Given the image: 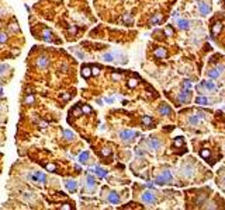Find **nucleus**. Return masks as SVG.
<instances>
[{
	"label": "nucleus",
	"mask_w": 225,
	"mask_h": 210,
	"mask_svg": "<svg viewBox=\"0 0 225 210\" xmlns=\"http://www.w3.org/2000/svg\"><path fill=\"white\" fill-rule=\"evenodd\" d=\"M173 181V177H172V172L169 170H165L159 177L155 179L156 185H165V184H170Z\"/></svg>",
	"instance_id": "nucleus-1"
},
{
	"label": "nucleus",
	"mask_w": 225,
	"mask_h": 210,
	"mask_svg": "<svg viewBox=\"0 0 225 210\" xmlns=\"http://www.w3.org/2000/svg\"><path fill=\"white\" fill-rule=\"evenodd\" d=\"M141 200L146 205H158V197L154 192L148 191V192H144L141 195Z\"/></svg>",
	"instance_id": "nucleus-2"
},
{
	"label": "nucleus",
	"mask_w": 225,
	"mask_h": 210,
	"mask_svg": "<svg viewBox=\"0 0 225 210\" xmlns=\"http://www.w3.org/2000/svg\"><path fill=\"white\" fill-rule=\"evenodd\" d=\"M137 137V132H134V130H121L120 132V139H121L122 142H125V143H131V142H134V139Z\"/></svg>",
	"instance_id": "nucleus-3"
},
{
	"label": "nucleus",
	"mask_w": 225,
	"mask_h": 210,
	"mask_svg": "<svg viewBox=\"0 0 225 210\" xmlns=\"http://www.w3.org/2000/svg\"><path fill=\"white\" fill-rule=\"evenodd\" d=\"M31 179L34 182H38V184H45L47 182V175L44 172H41V171H34L31 174Z\"/></svg>",
	"instance_id": "nucleus-4"
},
{
	"label": "nucleus",
	"mask_w": 225,
	"mask_h": 210,
	"mask_svg": "<svg viewBox=\"0 0 225 210\" xmlns=\"http://www.w3.org/2000/svg\"><path fill=\"white\" fill-rule=\"evenodd\" d=\"M146 143H148V147H149L151 150H154V151H158V150L160 148V142H159L156 137H149Z\"/></svg>",
	"instance_id": "nucleus-5"
},
{
	"label": "nucleus",
	"mask_w": 225,
	"mask_h": 210,
	"mask_svg": "<svg viewBox=\"0 0 225 210\" xmlns=\"http://www.w3.org/2000/svg\"><path fill=\"white\" fill-rule=\"evenodd\" d=\"M210 11H211V6L208 4V3H198V13L201 14V16H208L210 14Z\"/></svg>",
	"instance_id": "nucleus-6"
},
{
	"label": "nucleus",
	"mask_w": 225,
	"mask_h": 210,
	"mask_svg": "<svg viewBox=\"0 0 225 210\" xmlns=\"http://www.w3.org/2000/svg\"><path fill=\"white\" fill-rule=\"evenodd\" d=\"M190 98H191V91L190 90H186V88L177 95V99H179L180 102H189Z\"/></svg>",
	"instance_id": "nucleus-7"
},
{
	"label": "nucleus",
	"mask_w": 225,
	"mask_h": 210,
	"mask_svg": "<svg viewBox=\"0 0 225 210\" xmlns=\"http://www.w3.org/2000/svg\"><path fill=\"white\" fill-rule=\"evenodd\" d=\"M48 65H49V59H48V56L42 55V56H39V58L37 59V66H38V67L45 69V67H48Z\"/></svg>",
	"instance_id": "nucleus-8"
},
{
	"label": "nucleus",
	"mask_w": 225,
	"mask_h": 210,
	"mask_svg": "<svg viewBox=\"0 0 225 210\" xmlns=\"http://www.w3.org/2000/svg\"><path fill=\"white\" fill-rule=\"evenodd\" d=\"M65 186H66V189L69 191L70 193L76 192V189H77V184H76V181H73V179H66V181H65Z\"/></svg>",
	"instance_id": "nucleus-9"
},
{
	"label": "nucleus",
	"mask_w": 225,
	"mask_h": 210,
	"mask_svg": "<svg viewBox=\"0 0 225 210\" xmlns=\"http://www.w3.org/2000/svg\"><path fill=\"white\" fill-rule=\"evenodd\" d=\"M89 171H90V172H94L99 178H104L107 175V171H105L104 168H101V167H93V168H90Z\"/></svg>",
	"instance_id": "nucleus-10"
},
{
	"label": "nucleus",
	"mask_w": 225,
	"mask_h": 210,
	"mask_svg": "<svg viewBox=\"0 0 225 210\" xmlns=\"http://www.w3.org/2000/svg\"><path fill=\"white\" fill-rule=\"evenodd\" d=\"M107 200H108V203H111V205H118V203H120V196H118L117 192H110Z\"/></svg>",
	"instance_id": "nucleus-11"
},
{
	"label": "nucleus",
	"mask_w": 225,
	"mask_h": 210,
	"mask_svg": "<svg viewBox=\"0 0 225 210\" xmlns=\"http://www.w3.org/2000/svg\"><path fill=\"white\" fill-rule=\"evenodd\" d=\"M203 118H204V113L198 112L197 115H193V116L189 118V123H190V125H198V122H200Z\"/></svg>",
	"instance_id": "nucleus-12"
},
{
	"label": "nucleus",
	"mask_w": 225,
	"mask_h": 210,
	"mask_svg": "<svg viewBox=\"0 0 225 210\" xmlns=\"http://www.w3.org/2000/svg\"><path fill=\"white\" fill-rule=\"evenodd\" d=\"M96 185H97V182H96V179L91 177V175H87L86 178V186L89 191H94L96 189Z\"/></svg>",
	"instance_id": "nucleus-13"
},
{
	"label": "nucleus",
	"mask_w": 225,
	"mask_h": 210,
	"mask_svg": "<svg viewBox=\"0 0 225 210\" xmlns=\"http://www.w3.org/2000/svg\"><path fill=\"white\" fill-rule=\"evenodd\" d=\"M193 165L191 164H184L183 165V168H182V172H183V175L184 177H187V178H190L191 175H193Z\"/></svg>",
	"instance_id": "nucleus-14"
},
{
	"label": "nucleus",
	"mask_w": 225,
	"mask_h": 210,
	"mask_svg": "<svg viewBox=\"0 0 225 210\" xmlns=\"http://www.w3.org/2000/svg\"><path fill=\"white\" fill-rule=\"evenodd\" d=\"M177 27L180 30H189L190 28V21L189 20H177Z\"/></svg>",
	"instance_id": "nucleus-15"
},
{
	"label": "nucleus",
	"mask_w": 225,
	"mask_h": 210,
	"mask_svg": "<svg viewBox=\"0 0 225 210\" xmlns=\"http://www.w3.org/2000/svg\"><path fill=\"white\" fill-rule=\"evenodd\" d=\"M154 55H155L156 58H159V59H165V58L168 56V52H166L165 48H158L155 52H154Z\"/></svg>",
	"instance_id": "nucleus-16"
},
{
	"label": "nucleus",
	"mask_w": 225,
	"mask_h": 210,
	"mask_svg": "<svg viewBox=\"0 0 225 210\" xmlns=\"http://www.w3.org/2000/svg\"><path fill=\"white\" fill-rule=\"evenodd\" d=\"M159 113H160V115H170V113H172V108H170L169 105L163 104V105L159 107Z\"/></svg>",
	"instance_id": "nucleus-17"
},
{
	"label": "nucleus",
	"mask_w": 225,
	"mask_h": 210,
	"mask_svg": "<svg viewBox=\"0 0 225 210\" xmlns=\"http://www.w3.org/2000/svg\"><path fill=\"white\" fill-rule=\"evenodd\" d=\"M77 160H79V162H82V164H86V162L89 161V153H87V151L80 153L79 157H77Z\"/></svg>",
	"instance_id": "nucleus-18"
},
{
	"label": "nucleus",
	"mask_w": 225,
	"mask_h": 210,
	"mask_svg": "<svg viewBox=\"0 0 225 210\" xmlns=\"http://www.w3.org/2000/svg\"><path fill=\"white\" fill-rule=\"evenodd\" d=\"M41 38H42L44 41H49V42H51L52 41V32L49 31V30L45 28V30L42 31V36H41Z\"/></svg>",
	"instance_id": "nucleus-19"
},
{
	"label": "nucleus",
	"mask_w": 225,
	"mask_h": 210,
	"mask_svg": "<svg viewBox=\"0 0 225 210\" xmlns=\"http://www.w3.org/2000/svg\"><path fill=\"white\" fill-rule=\"evenodd\" d=\"M82 76H83L85 79H89V77L91 76V67H89V66L82 67Z\"/></svg>",
	"instance_id": "nucleus-20"
},
{
	"label": "nucleus",
	"mask_w": 225,
	"mask_h": 210,
	"mask_svg": "<svg viewBox=\"0 0 225 210\" xmlns=\"http://www.w3.org/2000/svg\"><path fill=\"white\" fill-rule=\"evenodd\" d=\"M207 76L210 79H217V77L220 76V72H218L217 69H210L207 72Z\"/></svg>",
	"instance_id": "nucleus-21"
},
{
	"label": "nucleus",
	"mask_w": 225,
	"mask_h": 210,
	"mask_svg": "<svg viewBox=\"0 0 225 210\" xmlns=\"http://www.w3.org/2000/svg\"><path fill=\"white\" fill-rule=\"evenodd\" d=\"M103 60H104V62H108V63L114 62V53H110V52L103 53Z\"/></svg>",
	"instance_id": "nucleus-22"
},
{
	"label": "nucleus",
	"mask_w": 225,
	"mask_h": 210,
	"mask_svg": "<svg viewBox=\"0 0 225 210\" xmlns=\"http://www.w3.org/2000/svg\"><path fill=\"white\" fill-rule=\"evenodd\" d=\"M201 85H204L206 90H208V91H214V90H215V84H214L212 81H203Z\"/></svg>",
	"instance_id": "nucleus-23"
},
{
	"label": "nucleus",
	"mask_w": 225,
	"mask_h": 210,
	"mask_svg": "<svg viewBox=\"0 0 225 210\" xmlns=\"http://www.w3.org/2000/svg\"><path fill=\"white\" fill-rule=\"evenodd\" d=\"M152 123H154V121H152L151 116H148V115L142 116V125H145V126H151Z\"/></svg>",
	"instance_id": "nucleus-24"
},
{
	"label": "nucleus",
	"mask_w": 225,
	"mask_h": 210,
	"mask_svg": "<svg viewBox=\"0 0 225 210\" xmlns=\"http://www.w3.org/2000/svg\"><path fill=\"white\" fill-rule=\"evenodd\" d=\"M63 137L66 140H73L75 139V133L72 130H63Z\"/></svg>",
	"instance_id": "nucleus-25"
},
{
	"label": "nucleus",
	"mask_w": 225,
	"mask_h": 210,
	"mask_svg": "<svg viewBox=\"0 0 225 210\" xmlns=\"http://www.w3.org/2000/svg\"><path fill=\"white\" fill-rule=\"evenodd\" d=\"M160 21V14H155L154 17H151V20H149V25H155Z\"/></svg>",
	"instance_id": "nucleus-26"
},
{
	"label": "nucleus",
	"mask_w": 225,
	"mask_h": 210,
	"mask_svg": "<svg viewBox=\"0 0 225 210\" xmlns=\"http://www.w3.org/2000/svg\"><path fill=\"white\" fill-rule=\"evenodd\" d=\"M196 102H197L198 105H207V104H208V98H206V97H197V98H196Z\"/></svg>",
	"instance_id": "nucleus-27"
},
{
	"label": "nucleus",
	"mask_w": 225,
	"mask_h": 210,
	"mask_svg": "<svg viewBox=\"0 0 225 210\" xmlns=\"http://www.w3.org/2000/svg\"><path fill=\"white\" fill-rule=\"evenodd\" d=\"M9 66L7 65H3V63H0V76H4V74H7V72H9Z\"/></svg>",
	"instance_id": "nucleus-28"
},
{
	"label": "nucleus",
	"mask_w": 225,
	"mask_h": 210,
	"mask_svg": "<svg viewBox=\"0 0 225 210\" xmlns=\"http://www.w3.org/2000/svg\"><path fill=\"white\" fill-rule=\"evenodd\" d=\"M221 28H222L221 23H215V24H214V27H212V34H218L220 31H221Z\"/></svg>",
	"instance_id": "nucleus-29"
},
{
	"label": "nucleus",
	"mask_w": 225,
	"mask_h": 210,
	"mask_svg": "<svg viewBox=\"0 0 225 210\" xmlns=\"http://www.w3.org/2000/svg\"><path fill=\"white\" fill-rule=\"evenodd\" d=\"M137 85H138V80L137 79H130V81H128V87L130 88H134Z\"/></svg>",
	"instance_id": "nucleus-30"
},
{
	"label": "nucleus",
	"mask_w": 225,
	"mask_h": 210,
	"mask_svg": "<svg viewBox=\"0 0 225 210\" xmlns=\"http://www.w3.org/2000/svg\"><path fill=\"white\" fill-rule=\"evenodd\" d=\"M34 101H35V98L33 97L31 94H30V95H27V97H25V99H24V102H25V104H28V105L34 104Z\"/></svg>",
	"instance_id": "nucleus-31"
},
{
	"label": "nucleus",
	"mask_w": 225,
	"mask_h": 210,
	"mask_svg": "<svg viewBox=\"0 0 225 210\" xmlns=\"http://www.w3.org/2000/svg\"><path fill=\"white\" fill-rule=\"evenodd\" d=\"M122 21H124L125 24H130V23H132V17H131V14H125V16L122 17Z\"/></svg>",
	"instance_id": "nucleus-32"
},
{
	"label": "nucleus",
	"mask_w": 225,
	"mask_h": 210,
	"mask_svg": "<svg viewBox=\"0 0 225 210\" xmlns=\"http://www.w3.org/2000/svg\"><path fill=\"white\" fill-rule=\"evenodd\" d=\"M72 50H73V52H75V53H76V56H77V58H79V59H85V58H86V56H85V53H83V52H80V50H77V49H72Z\"/></svg>",
	"instance_id": "nucleus-33"
},
{
	"label": "nucleus",
	"mask_w": 225,
	"mask_h": 210,
	"mask_svg": "<svg viewBox=\"0 0 225 210\" xmlns=\"http://www.w3.org/2000/svg\"><path fill=\"white\" fill-rule=\"evenodd\" d=\"M183 143H184V142H183V139H182V137H177V139H174V146H176V147H182V146H183Z\"/></svg>",
	"instance_id": "nucleus-34"
},
{
	"label": "nucleus",
	"mask_w": 225,
	"mask_h": 210,
	"mask_svg": "<svg viewBox=\"0 0 225 210\" xmlns=\"http://www.w3.org/2000/svg\"><path fill=\"white\" fill-rule=\"evenodd\" d=\"M200 154H201V157H203V158H208V157H210V150L204 148V150H201V153H200Z\"/></svg>",
	"instance_id": "nucleus-35"
},
{
	"label": "nucleus",
	"mask_w": 225,
	"mask_h": 210,
	"mask_svg": "<svg viewBox=\"0 0 225 210\" xmlns=\"http://www.w3.org/2000/svg\"><path fill=\"white\" fill-rule=\"evenodd\" d=\"M99 73H100V67H99V66H93V67H91V74L96 76V74H99Z\"/></svg>",
	"instance_id": "nucleus-36"
},
{
	"label": "nucleus",
	"mask_w": 225,
	"mask_h": 210,
	"mask_svg": "<svg viewBox=\"0 0 225 210\" xmlns=\"http://www.w3.org/2000/svg\"><path fill=\"white\" fill-rule=\"evenodd\" d=\"M7 41V34L6 32H0V44Z\"/></svg>",
	"instance_id": "nucleus-37"
},
{
	"label": "nucleus",
	"mask_w": 225,
	"mask_h": 210,
	"mask_svg": "<svg viewBox=\"0 0 225 210\" xmlns=\"http://www.w3.org/2000/svg\"><path fill=\"white\" fill-rule=\"evenodd\" d=\"M45 168H47L48 171H51V172H53V171L56 170V167H55L53 164H47V165H45Z\"/></svg>",
	"instance_id": "nucleus-38"
},
{
	"label": "nucleus",
	"mask_w": 225,
	"mask_h": 210,
	"mask_svg": "<svg viewBox=\"0 0 225 210\" xmlns=\"http://www.w3.org/2000/svg\"><path fill=\"white\" fill-rule=\"evenodd\" d=\"M183 88H186V90H190L191 88V83L189 80H186L184 83H183Z\"/></svg>",
	"instance_id": "nucleus-39"
},
{
	"label": "nucleus",
	"mask_w": 225,
	"mask_h": 210,
	"mask_svg": "<svg viewBox=\"0 0 225 210\" xmlns=\"http://www.w3.org/2000/svg\"><path fill=\"white\" fill-rule=\"evenodd\" d=\"M10 30H11V31H18L17 23H11V24H10Z\"/></svg>",
	"instance_id": "nucleus-40"
},
{
	"label": "nucleus",
	"mask_w": 225,
	"mask_h": 210,
	"mask_svg": "<svg viewBox=\"0 0 225 210\" xmlns=\"http://www.w3.org/2000/svg\"><path fill=\"white\" fill-rule=\"evenodd\" d=\"M111 154V150L110 148H103L101 150V156H110Z\"/></svg>",
	"instance_id": "nucleus-41"
},
{
	"label": "nucleus",
	"mask_w": 225,
	"mask_h": 210,
	"mask_svg": "<svg viewBox=\"0 0 225 210\" xmlns=\"http://www.w3.org/2000/svg\"><path fill=\"white\" fill-rule=\"evenodd\" d=\"M165 32L168 34L169 36H172V35H173V30H172L170 27H166V28H165Z\"/></svg>",
	"instance_id": "nucleus-42"
},
{
	"label": "nucleus",
	"mask_w": 225,
	"mask_h": 210,
	"mask_svg": "<svg viewBox=\"0 0 225 210\" xmlns=\"http://www.w3.org/2000/svg\"><path fill=\"white\" fill-rule=\"evenodd\" d=\"M82 111H83L85 113H90V112H91V108H90V107H87V105H85Z\"/></svg>",
	"instance_id": "nucleus-43"
},
{
	"label": "nucleus",
	"mask_w": 225,
	"mask_h": 210,
	"mask_svg": "<svg viewBox=\"0 0 225 210\" xmlns=\"http://www.w3.org/2000/svg\"><path fill=\"white\" fill-rule=\"evenodd\" d=\"M215 69H217V70H218L220 73H222V72H224V69H225V66H224V65H218L217 67H215Z\"/></svg>",
	"instance_id": "nucleus-44"
},
{
	"label": "nucleus",
	"mask_w": 225,
	"mask_h": 210,
	"mask_svg": "<svg viewBox=\"0 0 225 210\" xmlns=\"http://www.w3.org/2000/svg\"><path fill=\"white\" fill-rule=\"evenodd\" d=\"M120 79H121V74H117V73L113 74V80H120Z\"/></svg>",
	"instance_id": "nucleus-45"
},
{
	"label": "nucleus",
	"mask_w": 225,
	"mask_h": 210,
	"mask_svg": "<svg viewBox=\"0 0 225 210\" xmlns=\"http://www.w3.org/2000/svg\"><path fill=\"white\" fill-rule=\"evenodd\" d=\"M104 101H105L107 104H113V102H114V98H105Z\"/></svg>",
	"instance_id": "nucleus-46"
},
{
	"label": "nucleus",
	"mask_w": 225,
	"mask_h": 210,
	"mask_svg": "<svg viewBox=\"0 0 225 210\" xmlns=\"http://www.w3.org/2000/svg\"><path fill=\"white\" fill-rule=\"evenodd\" d=\"M69 32L70 34H76V28H75V27H70V28H69Z\"/></svg>",
	"instance_id": "nucleus-47"
},
{
	"label": "nucleus",
	"mask_w": 225,
	"mask_h": 210,
	"mask_svg": "<svg viewBox=\"0 0 225 210\" xmlns=\"http://www.w3.org/2000/svg\"><path fill=\"white\" fill-rule=\"evenodd\" d=\"M221 184H222V189H224V191H225V178H224V179H222V182H221Z\"/></svg>",
	"instance_id": "nucleus-48"
},
{
	"label": "nucleus",
	"mask_w": 225,
	"mask_h": 210,
	"mask_svg": "<svg viewBox=\"0 0 225 210\" xmlns=\"http://www.w3.org/2000/svg\"><path fill=\"white\" fill-rule=\"evenodd\" d=\"M146 186H148V188H151V189H154V185H152V184H146Z\"/></svg>",
	"instance_id": "nucleus-49"
},
{
	"label": "nucleus",
	"mask_w": 225,
	"mask_h": 210,
	"mask_svg": "<svg viewBox=\"0 0 225 210\" xmlns=\"http://www.w3.org/2000/svg\"><path fill=\"white\" fill-rule=\"evenodd\" d=\"M179 17V13H173V18H177Z\"/></svg>",
	"instance_id": "nucleus-50"
},
{
	"label": "nucleus",
	"mask_w": 225,
	"mask_h": 210,
	"mask_svg": "<svg viewBox=\"0 0 225 210\" xmlns=\"http://www.w3.org/2000/svg\"><path fill=\"white\" fill-rule=\"evenodd\" d=\"M1 91H3V90H1V85H0V94H1Z\"/></svg>",
	"instance_id": "nucleus-51"
}]
</instances>
